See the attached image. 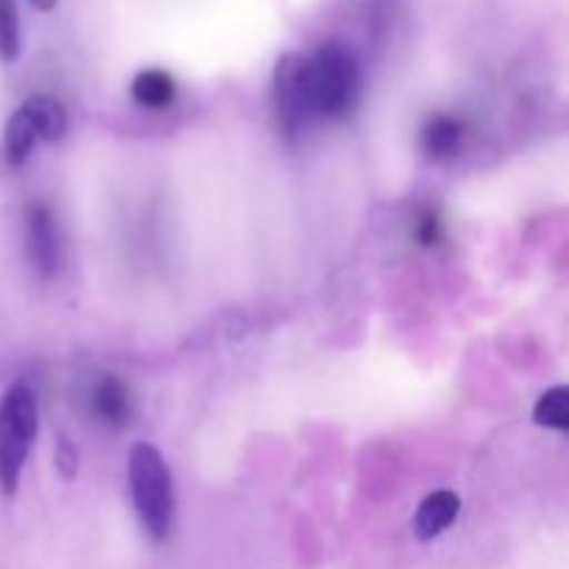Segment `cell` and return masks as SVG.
<instances>
[{
  "mask_svg": "<svg viewBox=\"0 0 569 569\" xmlns=\"http://www.w3.org/2000/svg\"><path fill=\"white\" fill-rule=\"evenodd\" d=\"M176 78L167 70H159V67H148V70H139L131 81V98L133 103L142 106V109L161 111L167 106L176 103Z\"/></svg>",
  "mask_w": 569,
  "mask_h": 569,
  "instance_id": "obj_9",
  "label": "cell"
},
{
  "mask_svg": "<svg viewBox=\"0 0 569 569\" xmlns=\"http://www.w3.org/2000/svg\"><path fill=\"white\" fill-rule=\"evenodd\" d=\"M26 109L31 114L33 126H37V137L42 142H59V139H64L70 120H67V111L59 100L50 98V94H31L26 100Z\"/></svg>",
  "mask_w": 569,
  "mask_h": 569,
  "instance_id": "obj_11",
  "label": "cell"
},
{
  "mask_svg": "<svg viewBox=\"0 0 569 569\" xmlns=\"http://www.w3.org/2000/svg\"><path fill=\"white\" fill-rule=\"evenodd\" d=\"M39 142L37 137V126H33L31 114H28L26 103L20 109H14V114L6 120L3 128V153L6 161L11 167H22L33 153V144Z\"/></svg>",
  "mask_w": 569,
  "mask_h": 569,
  "instance_id": "obj_10",
  "label": "cell"
},
{
  "mask_svg": "<svg viewBox=\"0 0 569 569\" xmlns=\"http://www.w3.org/2000/svg\"><path fill=\"white\" fill-rule=\"evenodd\" d=\"M415 237H417V242L426 244V248L439 244V239H442V220H439L437 211H426V214L417 220Z\"/></svg>",
  "mask_w": 569,
  "mask_h": 569,
  "instance_id": "obj_14",
  "label": "cell"
},
{
  "mask_svg": "<svg viewBox=\"0 0 569 569\" xmlns=\"http://www.w3.org/2000/svg\"><path fill=\"white\" fill-rule=\"evenodd\" d=\"M89 403H92L94 417L109 428H126L133 415L131 389H128V383L122 378L111 376V372H106V376H100L94 381Z\"/></svg>",
  "mask_w": 569,
  "mask_h": 569,
  "instance_id": "obj_6",
  "label": "cell"
},
{
  "mask_svg": "<svg viewBox=\"0 0 569 569\" xmlns=\"http://www.w3.org/2000/svg\"><path fill=\"white\" fill-rule=\"evenodd\" d=\"M467 137L465 120L453 114H431L420 131V148L431 161L450 159Z\"/></svg>",
  "mask_w": 569,
  "mask_h": 569,
  "instance_id": "obj_8",
  "label": "cell"
},
{
  "mask_svg": "<svg viewBox=\"0 0 569 569\" xmlns=\"http://www.w3.org/2000/svg\"><path fill=\"white\" fill-rule=\"evenodd\" d=\"M533 422L550 431H569V387H553L533 406Z\"/></svg>",
  "mask_w": 569,
  "mask_h": 569,
  "instance_id": "obj_12",
  "label": "cell"
},
{
  "mask_svg": "<svg viewBox=\"0 0 569 569\" xmlns=\"http://www.w3.org/2000/svg\"><path fill=\"white\" fill-rule=\"evenodd\" d=\"M128 487L139 526L153 542H167L176 528V487L161 450L150 442H137L128 453Z\"/></svg>",
  "mask_w": 569,
  "mask_h": 569,
  "instance_id": "obj_2",
  "label": "cell"
},
{
  "mask_svg": "<svg viewBox=\"0 0 569 569\" xmlns=\"http://www.w3.org/2000/svg\"><path fill=\"white\" fill-rule=\"evenodd\" d=\"M306 94L311 120H337L356 106L361 92L359 56L342 39H328L311 53H303Z\"/></svg>",
  "mask_w": 569,
  "mask_h": 569,
  "instance_id": "obj_1",
  "label": "cell"
},
{
  "mask_svg": "<svg viewBox=\"0 0 569 569\" xmlns=\"http://www.w3.org/2000/svg\"><path fill=\"white\" fill-rule=\"evenodd\" d=\"M459 511H461L459 495L450 492V489L431 492L420 506H417L415 537L420 539V542H433V539L442 537V533L453 526Z\"/></svg>",
  "mask_w": 569,
  "mask_h": 569,
  "instance_id": "obj_7",
  "label": "cell"
},
{
  "mask_svg": "<svg viewBox=\"0 0 569 569\" xmlns=\"http://www.w3.org/2000/svg\"><path fill=\"white\" fill-rule=\"evenodd\" d=\"M272 103H276L278 128L287 139H298L315 126L309 109L303 78V53H287L278 59L272 72Z\"/></svg>",
  "mask_w": 569,
  "mask_h": 569,
  "instance_id": "obj_4",
  "label": "cell"
},
{
  "mask_svg": "<svg viewBox=\"0 0 569 569\" xmlns=\"http://www.w3.org/2000/svg\"><path fill=\"white\" fill-rule=\"evenodd\" d=\"M26 250L42 278H53L61 270V233L53 209L42 200L26 209Z\"/></svg>",
  "mask_w": 569,
  "mask_h": 569,
  "instance_id": "obj_5",
  "label": "cell"
},
{
  "mask_svg": "<svg viewBox=\"0 0 569 569\" xmlns=\"http://www.w3.org/2000/svg\"><path fill=\"white\" fill-rule=\"evenodd\" d=\"M39 433V409L31 387L14 383L0 398V492L6 498L20 489L22 470Z\"/></svg>",
  "mask_w": 569,
  "mask_h": 569,
  "instance_id": "obj_3",
  "label": "cell"
},
{
  "mask_svg": "<svg viewBox=\"0 0 569 569\" xmlns=\"http://www.w3.org/2000/svg\"><path fill=\"white\" fill-rule=\"evenodd\" d=\"M22 31H20V11L17 0H0V59L9 61L20 59Z\"/></svg>",
  "mask_w": 569,
  "mask_h": 569,
  "instance_id": "obj_13",
  "label": "cell"
},
{
  "mask_svg": "<svg viewBox=\"0 0 569 569\" xmlns=\"http://www.w3.org/2000/svg\"><path fill=\"white\" fill-rule=\"evenodd\" d=\"M56 465H59V470L64 472V478L76 476L78 453H76V448H72V442L67 437H61L59 445H56Z\"/></svg>",
  "mask_w": 569,
  "mask_h": 569,
  "instance_id": "obj_15",
  "label": "cell"
},
{
  "mask_svg": "<svg viewBox=\"0 0 569 569\" xmlns=\"http://www.w3.org/2000/svg\"><path fill=\"white\" fill-rule=\"evenodd\" d=\"M28 3H31L37 11H42V14H48V11L56 9V3H59V0H28Z\"/></svg>",
  "mask_w": 569,
  "mask_h": 569,
  "instance_id": "obj_16",
  "label": "cell"
}]
</instances>
